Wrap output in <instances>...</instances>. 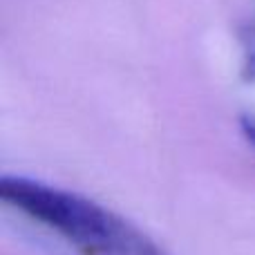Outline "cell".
<instances>
[{
  "label": "cell",
  "mask_w": 255,
  "mask_h": 255,
  "mask_svg": "<svg viewBox=\"0 0 255 255\" xmlns=\"http://www.w3.org/2000/svg\"><path fill=\"white\" fill-rule=\"evenodd\" d=\"M0 199L58 235L79 255H168L119 213L29 177L4 175L0 179Z\"/></svg>",
  "instance_id": "6da1fadb"
},
{
  "label": "cell",
  "mask_w": 255,
  "mask_h": 255,
  "mask_svg": "<svg viewBox=\"0 0 255 255\" xmlns=\"http://www.w3.org/2000/svg\"><path fill=\"white\" fill-rule=\"evenodd\" d=\"M242 132H244V136L255 145V117H244L242 119Z\"/></svg>",
  "instance_id": "7a4b0ae2"
}]
</instances>
